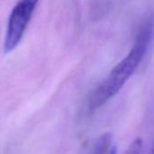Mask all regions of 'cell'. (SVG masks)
I'll return each mask as SVG.
<instances>
[{"label":"cell","mask_w":154,"mask_h":154,"mask_svg":"<svg viewBox=\"0 0 154 154\" xmlns=\"http://www.w3.org/2000/svg\"><path fill=\"white\" fill-rule=\"evenodd\" d=\"M151 35L152 25L148 22L140 29L133 46L127 55L114 66L109 75L91 94L88 103L90 111L97 110L120 92L145 55Z\"/></svg>","instance_id":"1"},{"label":"cell","mask_w":154,"mask_h":154,"mask_svg":"<svg viewBox=\"0 0 154 154\" xmlns=\"http://www.w3.org/2000/svg\"><path fill=\"white\" fill-rule=\"evenodd\" d=\"M39 0H20L13 8L7 28L4 51L9 53L19 45Z\"/></svg>","instance_id":"2"},{"label":"cell","mask_w":154,"mask_h":154,"mask_svg":"<svg viewBox=\"0 0 154 154\" xmlns=\"http://www.w3.org/2000/svg\"><path fill=\"white\" fill-rule=\"evenodd\" d=\"M112 142V134L105 133L102 135L94 144L92 154H107Z\"/></svg>","instance_id":"3"},{"label":"cell","mask_w":154,"mask_h":154,"mask_svg":"<svg viewBox=\"0 0 154 154\" xmlns=\"http://www.w3.org/2000/svg\"><path fill=\"white\" fill-rule=\"evenodd\" d=\"M141 150H142V140L138 138L131 143L125 154H141Z\"/></svg>","instance_id":"4"},{"label":"cell","mask_w":154,"mask_h":154,"mask_svg":"<svg viewBox=\"0 0 154 154\" xmlns=\"http://www.w3.org/2000/svg\"><path fill=\"white\" fill-rule=\"evenodd\" d=\"M109 154H117V149H116V147H113V148L110 150Z\"/></svg>","instance_id":"5"},{"label":"cell","mask_w":154,"mask_h":154,"mask_svg":"<svg viewBox=\"0 0 154 154\" xmlns=\"http://www.w3.org/2000/svg\"><path fill=\"white\" fill-rule=\"evenodd\" d=\"M152 154H154V148H153V150H152Z\"/></svg>","instance_id":"6"}]
</instances>
